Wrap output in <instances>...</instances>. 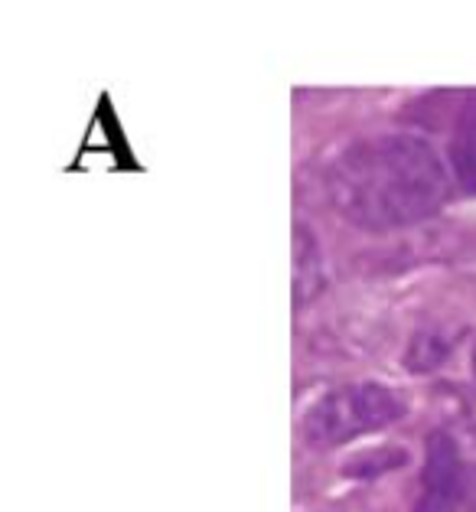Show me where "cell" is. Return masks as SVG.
Masks as SVG:
<instances>
[{"label":"cell","instance_id":"obj_1","mask_svg":"<svg viewBox=\"0 0 476 512\" xmlns=\"http://www.w3.org/2000/svg\"><path fill=\"white\" fill-rule=\"evenodd\" d=\"M450 177L437 151L415 134H379L349 144L327 170L340 216L366 232H395L431 219L447 203Z\"/></svg>","mask_w":476,"mask_h":512},{"label":"cell","instance_id":"obj_2","mask_svg":"<svg viewBox=\"0 0 476 512\" xmlns=\"http://www.w3.org/2000/svg\"><path fill=\"white\" fill-rule=\"evenodd\" d=\"M408 402L402 392L379 382H356L333 389L313 402L304 418V437L310 447H343L359 437L385 431L388 424L402 421Z\"/></svg>","mask_w":476,"mask_h":512},{"label":"cell","instance_id":"obj_3","mask_svg":"<svg viewBox=\"0 0 476 512\" xmlns=\"http://www.w3.org/2000/svg\"><path fill=\"white\" fill-rule=\"evenodd\" d=\"M415 512H476V464L447 431H434L424 447Z\"/></svg>","mask_w":476,"mask_h":512},{"label":"cell","instance_id":"obj_4","mask_svg":"<svg viewBox=\"0 0 476 512\" xmlns=\"http://www.w3.org/2000/svg\"><path fill=\"white\" fill-rule=\"evenodd\" d=\"M450 170H454L460 190L476 196V92L467 95L457 115V128L450 137Z\"/></svg>","mask_w":476,"mask_h":512},{"label":"cell","instance_id":"obj_5","mask_svg":"<svg viewBox=\"0 0 476 512\" xmlns=\"http://www.w3.org/2000/svg\"><path fill=\"white\" fill-rule=\"evenodd\" d=\"M454 336H450L444 327H424L411 336V346L405 353V369L415 372V376H431L444 366L454 353Z\"/></svg>","mask_w":476,"mask_h":512},{"label":"cell","instance_id":"obj_6","mask_svg":"<svg viewBox=\"0 0 476 512\" xmlns=\"http://www.w3.org/2000/svg\"><path fill=\"white\" fill-rule=\"evenodd\" d=\"M323 287V268H320V252L317 239L304 229H294V294L297 304H304L307 297H313Z\"/></svg>","mask_w":476,"mask_h":512},{"label":"cell","instance_id":"obj_7","mask_svg":"<svg viewBox=\"0 0 476 512\" xmlns=\"http://www.w3.org/2000/svg\"><path fill=\"white\" fill-rule=\"evenodd\" d=\"M408 464V454L402 447H372V451L353 457L346 464V477L353 480H375L388 470H398Z\"/></svg>","mask_w":476,"mask_h":512}]
</instances>
